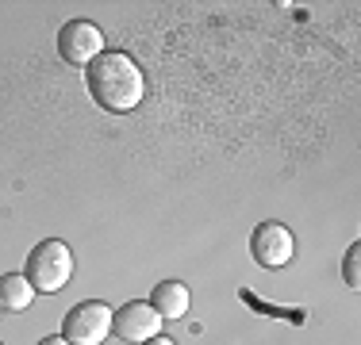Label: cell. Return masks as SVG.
Returning <instances> with one entry per match:
<instances>
[{"label": "cell", "instance_id": "6da1fadb", "mask_svg": "<svg viewBox=\"0 0 361 345\" xmlns=\"http://www.w3.org/2000/svg\"><path fill=\"white\" fill-rule=\"evenodd\" d=\"M85 84H89L92 100L100 104L104 111H135L142 104L146 81H142V69L131 54L123 50H104L89 69H85Z\"/></svg>", "mask_w": 361, "mask_h": 345}, {"label": "cell", "instance_id": "7a4b0ae2", "mask_svg": "<svg viewBox=\"0 0 361 345\" xmlns=\"http://www.w3.org/2000/svg\"><path fill=\"white\" fill-rule=\"evenodd\" d=\"M31 280V288L35 291H62L66 284H70L73 276V249L66 246L62 238H47L39 242L35 249L27 253V272H23Z\"/></svg>", "mask_w": 361, "mask_h": 345}, {"label": "cell", "instance_id": "3957f363", "mask_svg": "<svg viewBox=\"0 0 361 345\" xmlns=\"http://www.w3.org/2000/svg\"><path fill=\"white\" fill-rule=\"evenodd\" d=\"M111 318L116 310L100 299H89V303H77L62 322V338L70 345H104L111 334Z\"/></svg>", "mask_w": 361, "mask_h": 345}, {"label": "cell", "instance_id": "277c9868", "mask_svg": "<svg viewBox=\"0 0 361 345\" xmlns=\"http://www.w3.org/2000/svg\"><path fill=\"white\" fill-rule=\"evenodd\" d=\"M250 253L262 269H285L296 253V238L285 222H257L254 227V238H250Z\"/></svg>", "mask_w": 361, "mask_h": 345}, {"label": "cell", "instance_id": "5b68a950", "mask_svg": "<svg viewBox=\"0 0 361 345\" xmlns=\"http://www.w3.org/2000/svg\"><path fill=\"white\" fill-rule=\"evenodd\" d=\"M58 54L70 65H92L104 54V34L89 20H70L62 27V34H58Z\"/></svg>", "mask_w": 361, "mask_h": 345}, {"label": "cell", "instance_id": "8992f818", "mask_svg": "<svg viewBox=\"0 0 361 345\" xmlns=\"http://www.w3.org/2000/svg\"><path fill=\"white\" fill-rule=\"evenodd\" d=\"M161 322H166V318H161L150 303H139V299H135V303H123V310H116V318H111V334H119L123 341L142 345V341L158 338Z\"/></svg>", "mask_w": 361, "mask_h": 345}, {"label": "cell", "instance_id": "52a82bcc", "mask_svg": "<svg viewBox=\"0 0 361 345\" xmlns=\"http://www.w3.org/2000/svg\"><path fill=\"white\" fill-rule=\"evenodd\" d=\"M188 303H192V296H188V288L180 280H161L150 296V307L158 310L161 318H185Z\"/></svg>", "mask_w": 361, "mask_h": 345}, {"label": "cell", "instance_id": "ba28073f", "mask_svg": "<svg viewBox=\"0 0 361 345\" xmlns=\"http://www.w3.org/2000/svg\"><path fill=\"white\" fill-rule=\"evenodd\" d=\"M35 296L39 291L31 288L27 276H20V272L0 276V307L4 310H27L31 303H35Z\"/></svg>", "mask_w": 361, "mask_h": 345}, {"label": "cell", "instance_id": "9c48e42d", "mask_svg": "<svg viewBox=\"0 0 361 345\" xmlns=\"http://www.w3.org/2000/svg\"><path fill=\"white\" fill-rule=\"evenodd\" d=\"M342 276L350 288H361V246H350L346 261H342Z\"/></svg>", "mask_w": 361, "mask_h": 345}, {"label": "cell", "instance_id": "30bf717a", "mask_svg": "<svg viewBox=\"0 0 361 345\" xmlns=\"http://www.w3.org/2000/svg\"><path fill=\"white\" fill-rule=\"evenodd\" d=\"M39 345H70V341H66V338H62V334H54V338H42Z\"/></svg>", "mask_w": 361, "mask_h": 345}, {"label": "cell", "instance_id": "8fae6325", "mask_svg": "<svg viewBox=\"0 0 361 345\" xmlns=\"http://www.w3.org/2000/svg\"><path fill=\"white\" fill-rule=\"evenodd\" d=\"M142 345H177L173 338H161V334H158V338H150V341H142Z\"/></svg>", "mask_w": 361, "mask_h": 345}]
</instances>
